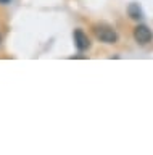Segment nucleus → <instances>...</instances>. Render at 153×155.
I'll return each mask as SVG.
<instances>
[{
    "label": "nucleus",
    "mask_w": 153,
    "mask_h": 155,
    "mask_svg": "<svg viewBox=\"0 0 153 155\" xmlns=\"http://www.w3.org/2000/svg\"><path fill=\"white\" fill-rule=\"evenodd\" d=\"M127 13L132 19H142L143 18V12H142V8L139 7V3H131L129 5Z\"/></svg>",
    "instance_id": "4"
},
{
    "label": "nucleus",
    "mask_w": 153,
    "mask_h": 155,
    "mask_svg": "<svg viewBox=\"0 0 153 155\" xmlns=\"http://www.w3.org/2000/svg\"><path fill=\"white\" fill-rule=\"evenodd\" d=\"M94 32H95V37L98 39V41H102L105 44H114L118 42V32L114 31L113 28L107 26V24H97V26L94 28Z\"/></svg>",
    "instance_id": "1"
},
{
    "label": "nucleus",
    "mask_w": 153,
    "mask_h": 155,
    "mask_svg": "<svg viewBox=\"0 0 153 155\" xmlns=\"http://www.w3.org/2000/svg\"><path fill=\"white\" fill-rule=\"evenodd\" d=\"M11 0H0V3H10Z\"/></svg>",
    "instance_id": "5"
},
{
    "label": "nucleus",
    "mask_w": 153,
    "mask_h": 155,
    "mask_svg": "<svg viewBox=\"0 0 153 155\" xmlns=\"http://www.w3.org/2000/svg\"><path fill=\"white\" fill-rule=\"evenodd\" d=\"M153 34H151V29H148V26L145 24H139V26L134 29V39L139 42V44H148L151 41Z\"/></svg>",
    "instance_id": "2"
},
{
    "label": "nucleus",
    "mask_w": 153,
    "mask_h": 155,
    "mask_svg": "<svg viewBox=\"0 0 153 155\" xmlns=\"http://www.w3.org/2000/svg\"><path fill=\"white\" fill-rule=\"evenodd\" d=\"M0 41H2V39H0Z\"/></svg>",
    "instance_id": "6"
},
{
    "label": "nucleus",
    "mask_w": 153,
    "mask_h": 155,
    "mask_svg": "<svg viewBox=\"0 0 153 155\" xmlns=\"http://www.w3.org/2000/svg\"><path fill=\"white\" fill-rule=\"evenodd\" d=\"M74 42H76V47L79 48V50H85V48L90 47V39L87 37V34H85L82 29H76L74 34Z\"/></svg>",
    "instance_id": "3"
}]
</instances>
